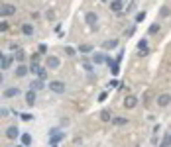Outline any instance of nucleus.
I'll return each mask as SVG.
<instances>
[{"label": "nucleus", "mask_w": 171, "mask_h": 147, "mask_svg": "<svg viewBox=\"0 0 171 147\" xmlns=\"http://www.w3.org/2000/svg\"><path fill=\"white\" fill-rule=\"evenodd\" d=\"M59 65H61L59 57H53V55L45 57V69H59Z\"/></svg>", "instance_id": "obj_1"}, {"label": "nucleus", "mask_w": 171, "mask_h": 147, "mask_svg": "<svg viewBox=\"0 0 171 147\" xmlns=\"http://www.w3.org/2000/svg\"><path fill=\"white\" fill-rule=\"evenodd\" d=\"M49 88H51V92H55V94H63L65 92V82L53 81V82H49Z\"/></svg>", "instance_id": "obj_2"}, {"label": "nucleus", "mask_w": 171, "mask_h": 147, "mask_svg": "<svg viewBox=\"0 0 171 147\" xmlns=\"http://www.w3.org/2000/svg\"><path fill=\"white\" fill-rule=\"evenodd\" d=\"M169 102H171V94H167V92H163V94L157 96V106L165 108V106H169Z\"/></svg>", "instance_id": "obj_3"}, {"label": "nucleus", "mask_w": 171, "mask_h": 147, "mask_svg": "<svg viewBox=\"0 0 171 147\" xmlns=\"http://www.w3.org/2000/svg\"><path fill=\"white\" fill-rule=\"evenodd\" d=\"M18 135H20V129L16 128V125H10V128H6V137H10V139H16Z\"/></svg>", "instance_id": "obj_4"}, {"label": "nucleus", "mask_w": 171, "mask_h": 147, "mask_svg": "<svg viewBox=\"0 0 171 147\" xmlns=\"http://www.w3.org/2000/svg\"><path fill=\"white\" fill-rule=\"evenodd\" d=\"M16 12V6H12V4H2V16L6 18V16H12Z\"/></svg>", "instance_id": "obj_5"}, {"label": "nucleus", "mask_w": 171, "mask_h": 147, "mask_svg": "<svg viewBox=\"0 0 171 147\" xmlns=\"http://www.w3.org/2000/svg\"><path fill=\"white\" fill-rule=\"evenodd\" d=\"M63 137H65L63 132H57V129H53V132H51V145H55L57 141H61Z\"/></svg>", "instance_id": "obj_6"}, {"label": "nucleus", "mask_w": 171, "mask_h": 147, "mask_svg": "<svg viewBox=\"0 0 171 147\" xmlns=\"http://www.w3.org/2000/svg\"><path fill=\"white\" fill-rule=\"evenodd\" d=\"M136 104H138V98H136V96H128V98L124 100V106H126L128 110H132V108H136Z\"/></svg>", "instance_id": "obj_7"}, {"label": "nucleus", "mask_w": 171, "mask_h": 147, "mask_svg": "<svg viewBox=\"0 0 171 147\" xmlns=\"http://www.w3.org/2000/svg\"><path fill=\"white\" fill-rule=\"evenodd\" d=\"M43 88V79H36L30 82V90H41Z\"/></svg>", "instance_id": "obj_8"}, {"label": "nucleus", "mask_w": 171, "mask_h": 147, "mask_svg": "<svg viewBox=\"0 0 171 147\" xmlns=\"http://www.w3.org/2000/svg\"><path fill=\"white\" fill-rule=\"evenodd\" d=\"M118 45V39H108V41H102V49L108 51V49H114Z\"/></svg>", "instance_id": "obj_9"}, {"label": "nucleus", "mask_w": 171, "mask_h": 147, "mask_svg": "<svg viewBox=\"0 0 171 147\" xmlns=\"http://www.w3.org/2000/svg\"><path fill=\"white\" fill-rule=\"evenodd\" d=\"M26 102H28V106L36 104V90H28L26 92Z\"/></svg>", "instance_id": "obj_10"}, {"label": "nucleus", "mask_w": 171, "mask_h": 147, "mask_svg": "<svg viewBox=\"0 0 171 147\" xmlns=\"http://www.w3.org/2000/svg\"><path fill=\"white\" fill-rule=\"evenodd\" d=\"M18 88H6L4 90V98H14V96H18Z\"/></svg>", "instance_id": "obj_11"}, {"label": "nucleus", "mask_w": 171, "mask_h": 147, "mask_svg": "<svg viewBox=\"0 0 171 147\" xmlns=\"http://www.w3.org/2000/svg\"><path fill=\"white\" fill-rule=\"evenodd\" d=\"M10 65H12V57H8V55H2V71L10 69Z\"/></svg>", "instance_id": "obj_12"}, {"label": "nucleus", "mask_w": 171, "mask_h": 147, "mask_svg": "<svg viewBox=\"0 0 171 147\" xmlns=\"http://www.w3.org/2000/svg\"><path fill=\"white\" fill-rule=\"evenodd\" d=\"M28 71H30V67H26V65H20L18 69H16V75H18V77H26V75H28Z\"/></svg>", "instance_id": "obj_13"}, {"label": "nucleus", "mask_w": 171, "mask_h": 147, "mask_svg": "<svg viewBox=\"0 0 171 147\" xmlns=\"http://www.w3.org/2000/svg\"><path fill=\"white\" fill-rule=\"evenodd\" d=\"M110 10H112V12H122V2H118V0H112Z\"/></svg>", "instance_id": "obj_14"}, {"label": "nucleus", "mask_w": 171, "mask_h": 147, "mask_svg": "<svg viewBox=\"0 0 171 147\" xmlns=\"http://www.w3.org/2000/svg\"><path fill=\"white\" fill-rule=\"evenodd\" d=\"M97 20H98V16L94 14V12H89V14H87V22H89L91 26H94V24H97Z\"/></svg>", "instance_id": "obj_15"}, {"label": "nucleus", "mask_w": 171, "mask_h": 147, "mask_svg": "<svg viewBox=\"0 0 171 147\" xmlns=\"http://www.w3.org/2000/svg\"><path fill=\"white\" fill-rule=\"evenodd\" d=\"M22 32H24V35H32V33H34V26H32V24H24Z\"/></svg>", "instance_id": "obj_16"}, {"label": "nucleus", "mask_w": 171, "mask_h": 147, "mask_svg": "<svg viewBox=\"0 0 171 147\" xmlns=\"http://www.w3.org/2000/svg\"><path fill=\"white\" fill-rule=\"evenodd\" d=\"M14 59H16V61H20V63H22L24 59H26V51H24V49H16V55H14Z\"/></svg>", "instance_id": "obj_17"}, {"label": "nucleus", "mask_w": 171, "mask_h": 147, "mask_svg": "<svg viewBox=\"0 0 171 147\" xmlns=\"http://www.w3.org/2000/svg\"><path fill=\"white\" fill-rule=\"evenodd\" d=\"M106 59L108 57H104L102 53H94V55H93V61L94 63H106Z\"/></svg>", "instance_id": "obj_18"}, {"label": "nucleus", "mask_w": 171, "mask_h": 147, "mask_svg": "<svg viewBox=\"0 0 171 147\" xmlns=\"http://www.w3.org/2000/svg\"><path fill=\"white\" fill-rule=\"evenodd\" d=\"M36 75H37V79H43V81H45V77H47V73H45V69H43V67H37Z\"/></svg>", "instance_id": "obj_19"}, {"label": "nucleus", "mask_w": 171, "mask_h": 147, "mask_svg": "<svg viewBox=\"0 0 171 147\" xmlns=\"http://www.w3.org/2000/svg\"><path fill=\"white\" fill-rule=\"evenodd\" d=\"M101 120H102V122H110V120H112L110 112H108V110H102V112H101Z\"/></svg>", "instance_id": "obj_20"}, {"label": "nucleus", "mask_w": 171, "mask_h": 147, "mask_svg": "<svg viewBox=\"0 0 171 147\" xmlns=\"http://www.w3.org/2000/svg\"><path fill=\"white\" fill-rule=\"evenodd\" d=\"M22 143L24 145H30L32 143V135H30V133H24V135H22Z\"/></svg>", "instance_id": "obj_21"}, {"label": "nucleus", "mask_w": 171, "mask_h": 147, "mask_svg": "<svg viewBox=\"0 0 171 147\" xmlns=\"http://www.w3.org/2000/svg\"><path fill=\"white\" fill-rule=\"evenodd\" d=\"M79 51H81V53H89V51H93V45H81V47H79Z\"/></svg>", "instance_id": "obj_22"}, {"label": "nucleus", "mask_w": 171, "mask_h": 147, "mask_svg": "<svg viewBox=\"0 0 171 147\" xmlns=\"http://www.w3.org/2000/svg\"><path fill=\"white\" fill-rule=\"evenodd\" d=\"M112 122H114L116 125H124V124H128V120H126V118H114Z\"/></svg>", "instance_id": "obj_23"}, {"label": "nucleus", "mask_w": 171, "mask_h": 147, "mask_svg": "<svg viewBox=\"0 0 171 147\" xmlns=\"http://www.w3.org/2000/svg\"><path fill=\"white\" fill-rule=\"evenodd\" d=\"M110 71H112V75H118V73H120V65H118V61H114V65L110 67Z\"/></svg>", "instance_id": "obj_24"}, {"label": "nucleus", "mask_w": 171, "mask_h": 147, "mask_svg": "<svg viewBox=\"0 0 171 147\" xmlns=\"http://www.w3.org/2000/svg\"><path fill=\"white\" fill-rule=\"evenodd\" d=\"M148 32L153 35V33H157V32H159V26H157V24H153V26H149V29H148Z\"/></svg>", "instance_id": "obj_25"}, {"label": "nucleus", "mask_w": 171, "mask_h": 147, "mask_svg": "<svg viewBox=\"0 0 171 147\" xmlns=\"http://www.w3.org/2000/svg\"><path fill=\"white\" fill-rule=\"evenodd\" d=\"M20 118H22L24 122H32V120H34V116H32V114H20Z\"/></svg>", "instance_id": "obj_26"}, {"label": "nucleus", "mask_w": 171, "mask_h": 147, "mask_svg": "<svg viewBox=\"0 0 171 147\" xmlns=\"http://www.w3.org/2000/svg\"><path fill=\"white\" fill-rule=\"evenodd\" d=\"M144 18H145V12H140V14L136 16V22H142V20H144Z\"/></svg>", "instance_id": "obj_27"}, {"label": "nucleus", "mask_w": 171, "mask_h": 147, "mask_svg": "<svg viewBox=\"0 0 171 147\" xmlns=\"http://www.w3.org/2000/svg\"><path fill=\"white\" fill-rule=\"evenodd\" d=\"M106 98H108V92H102V94L98 96V100H101V102H104V100H106Z\"/></svg>", "instance_id": "obj_28"}, {"label": "nucleus", "mask_w": 171, "mask_h": 147, "mask_svg": "<svg viewBox=\"0 0 171 147\" xmlns=\"http://www.w3.org/2000/svg\"><path fill=\"white\" fill-rule=\"evenodd\" d=\"M45 51H47V45L41 43V45H39V53H45Z\"/></svg>", "instance_id": "obj_29"}, {"label": "nucleus", "mask_w": 171, "mask_h": 147, "mask_svg": "<svg viewBox=\"0 0 171 147\" xmlns=\"http://www.w3.org/2000/svg\"><path fill=\"white\" fill-rule=\"evenodd\" d=\"M65 53H67V55H73L75 49H73V47H65Z\"/></svg>", "instance_id": "obj_30"}, {"label": "nucleus", "mask_w": 171, "mask_h": 147, "mask_svg": "<svg viewBox=\"0 0 171 147\" xmlns=\"http://www.w3.org/2000/svg\"><path fill=\"white\" fill-rule=\"evenodd\" d=\"M159 14H161V16H169V10H167V8H161Z\"/></svg>", "instance_id": "obj_31"}, {"label": "nucleus", "mask_w": 171, "mask_h": 147, "mask_svg": "<svg viewBox=\"0 0 171 147\" xmlns=\"http://www.w3.org/2000/svg\"><path fill=\"white\" fill-rule=\"evenodd\" d=\"M108 85H110L112 88H116V86H118V85H120V82H118V81H110V82H108Z\"/></svg>", "instance_id": "obj_32"}, {"label": "nucleus", "mask_w": 171, "mask_h": 147, "mask_svg": "<svg viewBox=\"0 0 171 147\" xmlns=\"http://www.w3.org/2000/svg\"><path fill=\"white\" fill-rule=\"evenodd\" d=\"M0 28H2V32H6V29H8V24L2 22V24H0Z\"/></svg>", "instance_id": "obj_33"}, {"label": "nucleus", "mask_w": 171, "mask_h": 147, "mask_svg": "<svg viewBox=\"0 0 171 147\" xmlns=\"http://www.w3.org/2000/svg\"><path fill=\"white\" fill-rule=\"evenodd\" d=\"M165 143H167V145H171V135L167 137V139H165Z\"/></svg>", "instance_id": "obj_34"}, {"label": "nucleus", "mask_w": 171, "mask_h": 147, "mask_svg": "<svg viewBox=\"0 0 171 147\" xmlns=\"http://www.w3.org/2000/svg\"><path fill=\"white\" fill-rule=\"evenodd\" d=\"M159 147H167V143H165V141H163V143H161V145H159Z\"/></svg>", "instance_id": "obj_35"}, {"label": "nucleus", "mask_w": 171, "mask_h": 147, "mask_svg": "<svg viewBox=\"0 0 171 147\" xmlns=\"http://www.w3.org/2000/svg\"><path fill=\"white\" fill-rule=\"evenodd\" d=\"M118 2H124V0H118Z\"/></svg>", "instance_id": "obj_36"}, {"label": "nucleus", "mask_w": 171, "mask_h": 147, "mask_svg": "<svg viewBox=\"0 0 171 147\" xmlns=\"http://www.w3.org/2000/svg\"><path fill=\"white\" fill-rule=\"evenodd\" d=\"M18 147H24V145H18Z\"/></svg>", "instance_id": "obj_37"}, {"label": "nucleus", "mask_w": 171, "mask_h": 147, "mask_svg": "<svg viewBox=\"0 0 171 147\" xmlns=\"http://www.w3.org/2000/svg\"><path fill=\"white\" fill-rule=\"evenodd\" d=\"M51 147H55V145H51Z\"/></svg>", "instance_id": "obj_38"}]
</instances>
